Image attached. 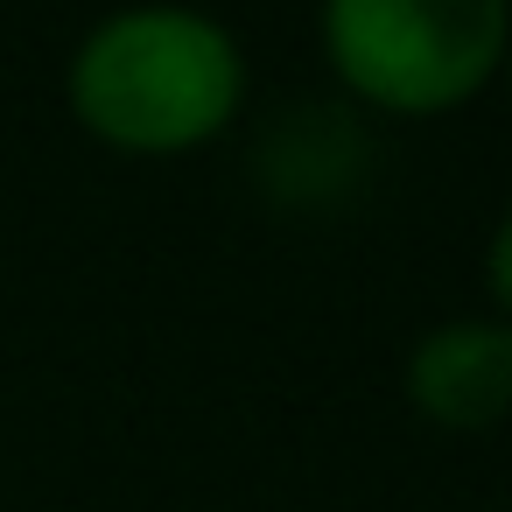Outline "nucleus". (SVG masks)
<instances>
[{"label":"nucleus","instance_id":"3","mask_svg":"<svg viewBox=\"0 0 512 512\" xmlns=\"http://www.w3.org/2000/svg\"><path fill=\"white\" fill-rule=\"evenodd\" d=\"M407 400L442 428H498L512 414V330L491 316L435 323L407 358Z\"/></svg>","mask_w":512,"mask_h":512},{"label":"nucleus","instance_id":"1","mask_svg":"<svg viewBox=\"0 0 512 512\" xmlns=\"http://www.w3.org/2000/svg\"><path fill=\"white\" fill-rule=\"evenodd\" d=\"M246 99L239 43L190 8H127L71 57V113L120 155H183L232 127Z\"/></svg>","mask_w":512,"mask_h":512},{"label":"nucleus","instance_id":"2","mask_svg":"<svg viewBox=\"0 0 512 512\" xmlns=\"http://www.w3.org/2000/svg\"><path fill=\"white\" fill-rule=\"evenodd\" d=\"M330 71L379 113L435 120L512 50V0H323Z\"/></svg>","mask_w":512,"mask_h":512},{"label":"nucleus","instance_id":"4","mask_svg":"<svg viewBox=\"0 0 512 512\" xmlns=\"http://www.w3.org/2000/svg\"><path fill=\"white\" fill-rule=\"evenodd\" d=\"M484 274H491V295H498V323L512 330V211L498 218V232H491V253H484Z\"/></svg>","mask_w":512,"mask_h":512}]
</instances>
